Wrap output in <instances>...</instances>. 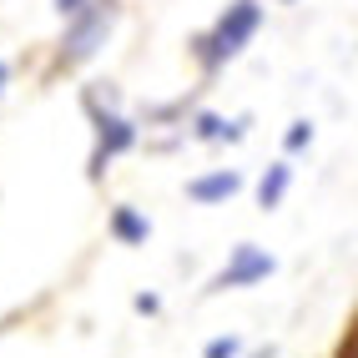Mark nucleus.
<instances>
[{"mask_svg":"<svg viewBox=\"0 0 358 358\" xmlns=\"http://www.w3.org/2000/svg\"><path fill=\"white\" fill-rule=\"evenodd\" d=\"M237 353H243V343H237V338H212V343L202 348V358H237Z\"/></svg>","mask_w":358,"mask_h":358,"instance_id":"obj_10","label":"nucleus"},{"mask_svg":"<svg viewBox=\"0 0 358 358\" xmlns=\"http://www.w3.org/2000/svg\"><path fill=\"white\" fill-rule=\"evenodd\" d=\"M86 111H91V127H96V157H91V172H101L111 157H122L136 141V127L127 122L122 111H101L96 96H86Z\"/></svg>","mask_w":358,"mask_h":358,"instance_id":"obj_3","label":"nucleus"},{"mask_svg":"<svg viewBox=\"0 0 358 358\" xmlns=\"http://www.w3.org/2000/svg\"><path fill=\"white\" fill-rule=\"evenodd\" d=\"M81 6H86V0H56V10H61V15H66V20H71V15H76V10H81Z\"/></svg>","mask_w":358,"mask_h":358,"instance_id":"obj_11","label":"nucleus"},{"mask_svg":"<svg viewBox=\"0 0 358 358\" xmlns=\"http://www.w3.org/2000/svg\"><path fill=\"white\" fill-rule=\"evenodd\" d=\"M282 147H288V152H308V147H313V122H293L288 136H282Z\"/></svg>","mask_w":358,"mask_h":358,"instance_id":"obj_9","label":"nucleus"},{"mask_svg":"<svg viewBox=\"0 0 358 358\" xmlns=\"http://www.w3.org/2000/svg\"><path fill=\"white\" fill-rule=\"evenodd\" d=\"M252 358H273V348H257V353H252Z\"/></svg>","mask_w":358,"mask_h":358,"instance_id":"obj_12","label":"nucleus"},{"mask_svg":"<svg viewBox=\"0 0 358 358\" xmlns=\"http://www.w3.org/2000/svg\"><path fill=\"white\" fill-rule=\"evenodd\" d=\"M0 91H6V61H0Z\"/></svg>","mask_w":358,"mask_h":358,"instance_id":"obj_13","label":"nucleus"},{"mask_svg":"<svg viewBox=\"0 0 358 358\" xmlns=\"http://www.w3.org/2000/svg\"><path fill=\"white\" fill-rule=\"evenodd\" d=\"M111 232L122 237V243H147L152 227H147V217H136L131 207H116V212H111Z\"/></svg>","mask_w":358,"mask_h":358,"instance_id":"obj_8","label":"nucleus"},{"mask_svg":"<svg viewBox=\"0 0 358 358\" xmlns=\"http://www.w3.org/2000/svg\"><path fill=\"white\" fill-rule=\"evenodd\" d=\"M288 182H293V166L288 162H273L268 172H262V182H257V207L273 212L282 197H288Z\"/></svg>","mask_w":358,"mask_h":358,"instance_id":"obj_7","label":"nucleus"},{"mask_svg":"<svg viewBox=\"0 0 358 358\" xmlns=\"http://www.w3.org/2000/svg\"><path fill=\"white\" fill-rule=\"evenodd\" d=\"M232 192H243V177H237V172H227V166H222V172H207V177H192V182H187V197H192V202H202V207H212V202H227Z\"/></svg>","mask_w":358,"mask_h":358,"instance_id":"obj_5","label":"nucleus"},{"mask_svg":"<svg viewBox=\"0 0 358 358\" xmlns=\"http://www.w3.org/2000/svg\"><path fill=\"white\" fill-rule=\"evenodd\" d=\"M192 136L197 141H243L248 136V116L227 122V116H217V111H202L197 122H192Z\"/></svg>","mask_w":358,"mask_h":358,"instance_id":"obj_6","label":"nucleus"},{"mask_svg":"<svg viewBox=\"0 0 358 358\" xmlns=\"http://www.w3.org/2000/svg\"><path fill=\"white\" fill-rule=\"evenodd\" d=\"M273 268L278 262L268 257V252H257L252 243H243L232 252V262L212 278V293H227V288H248V282H262V278H273Z\"/></svg>","mask_w":358,"mask_h":358,"instance_id":"obj_4","label":"nucleus"},{"mask_svg":"<svg viewBox=\"0 0 358 358\" xmlns=\"http://www.w3.org/2000/svg\"><path fill=\"white\" fill-rule=\"evenodd\" d=\"M257 26H262V6H257V0H232V6L222 10V20L197 41V61L207 71H217L222 61L243 56V45L257 36Z\"/></svg>","mask_w":358,"mask_h":358,"instance_id":"obj_1","label":"nucleus"},{"mask_svg":"<svg viewBox=\"0 0 358 358\" xmlns=\"http://www.w3.org/2000/svg\"><path fill=\"white\" fill-rule=\"evenodd\" d=\"M111 26H116V0H86V6L66 20V36H61V61H66V66L91 61V56H96L101 45H106Z\"/></svg>","mask_w":358,"mask_h":358,"instance_id":"obj_2","label":"nucleus"}]
</instances>
